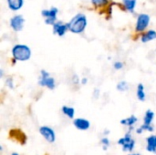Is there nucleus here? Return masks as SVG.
Segmentation results:
<instances>
[{"label": "nucleus", "instance_id": "21", "mask_svg": "<svg viewBox=\"0 0 156 155\" xmlns=\"http://www.w3.org/2000/svg\"><path fill=\"white\" fill-rule=\"evenodd\" d=\"M101 145H102V147H103V150H104V151H107V149L110 147L111 142H110L109 138L103 137V138L101 140Z\"/></svg>", "mask_w": 156, "mask_h": 155}, {"label": "nucleus", "instance_id": "17", "mask_svg": "<svg viewBox=\"0 0 156 155\" xmlns=\"http://www.w3.org/2000/svg\"><path fill=\"white\" fill-rule=\"evenodd\" d=\"M122 4L129 12L133 13L136 7L137 0H122Z\"/></svg>", "mask_w": 156, "mask_h": 155}, {"label": "nucleus", "instance_id": "24", "mask_svg": "<svg viewBox=\"0 0 156 155\" xmlns=\"http://www.w3.org/2000/svg\"><path fill=\"white\" fill-rule=\"evenodd\" d=\"M87 82H88V79H87V78H83V79H81V81H80V83L83 84V85H85Z\"/></svg>", "mask_w": 156, "mask_h": 155}, {"label": "nucleus", "instance_id": "9", "mask_svg": "<svg viewBox=\"0 0 156 155\" xmlns=\"http://www.w3.org/2000/svg\"><path fill=\"white\" fill-rule=\"evenodd\" d=\"M24 26H25V18L22 15H16L10 19V26L16 32L21 31Z\"/></svg>", "mask_w": 156, "mask_h": 155}, {"label": "nucleus", "instance_id": "26", "mask_svg": "<svg viewBox=\"0 0 156 155\" xmlns=\"http://www.w3.org/2000/svg\"><path fill=\"white\" fill-rule=\"evenodd\" d=\"M11 155H19V154H18L17 153H11Z\"/></svg>", "mask_w": 156, "mask_h": 155}, {"label": "nucleus", "instance_id": "16", "mask_svg": "<svg viewBox=\"0 0 156 155\" xmlns=\"http://www.w3.org/2000/svg\"><path fill=\"white\" fill-rule=\"evenodd\" d=\"M136 96L137 99L141 101H144L146 99V93H145V89L144 84L140 83L137 85V90H136Z\"/></svg>", "mask_w": 156, "mask_h": 155}, {"label": "nucleus", "instance_id": "19", "mask_svg": "<svg viewBox=\"0 0 156 155\" xmlns=\"http://www.w3.org/2000/svg\"><path fill=\"white\" fill-rule=\"evenodd\" d=\"M117 90L121 92H124V91H127L129 90V84L127 81L125 80H121L118 84H117Z\"/></svg>", "mask_w": 156, "mask_h": 155}, {"label": "nucleus", "instance_id": "6", "mask_svg": "<svg viewBox=\"0 0 156 155\" xmlns=\"http://www.w3.org/2000/svg\"><path fill=\"white\" fill-rule=\"evenodd\" d=\"M58 13V9L57 7H50L49 9H44L41 11V15L45 17V23L47 25H54L57 22V15Z\"/></svg>", "mask_w": 156, "mask_h": 155}, {"label": "nucleus", "instance_id": "14", "mask_svg": "<svg viewBox=\"0 0 156 155\" xmlns=\"http://www.w3.org/2000/svg\"><path fill=\"white\" fill-rule=\"evenodd\" d=\"M137 122H138L137 117L134 116V115H132V116H130V117H128V118L122 119V120L121 121V124H122V125H124V126H127V127H129L131 130H133L134 124H136Z\"/></svg>", "mask_w": 156, "mask_h": 155}, {"label": "nucleus", "instance_id": "18", "mask_svg": "<svg viewBox=\"0 0 156 155\" xmlns=\"http://www.w3.org/2000/svg\"><path fill=\"white\" fill-rule=\"evenodd\" d=\"M61 111L62 113L67 116L69 119H73L74 116H75V109L72 108V107H69V106H63L62 109H61Z\"/></svg>", "mask_w": 156, "mask_h": 155}, {"label": "nucleus", "instance_id": "10", "mask_svg": "<svg viewBox=\"0 0 156 155\" xmlns=\"http://www.w3.org/2000/svg\"><path fill=\"white\" fill-rule=\"evenodd\" d=\"M68 30H69L68 23L65 24L61 21H58L53 25V32H54V34L58 35V37H63L67 33Z\"/></svg>", "mask_w": 156, "mask_h": 155}, {"label": "nucleus", "instance_id": "1", "mask_svg": "<svg viewBox=\"0 0 156 155\" xmlns=\"http://www.w3.org/2000/svg\"><path fill=\"white\" fill-rule=\"evenodd\" d=\"M69 30L74 34H81L88 26V19L84 14H77L68 23Z\"/></svg>", "mask_w": 156, "mask_h": 155}, {"label": "nucleus", "instance_id": "23", "mask_svg": "<svg viewBox=\"0 0 156 155\" xmlns=\"http://www.w3.org/2000/svg\"><path fill=\"white\" fill-rule=\"evenodd\" d=\"M5 85H6L9 89H13V88H14L13 79H12V78H7L6 80H5Z\"/></svg>", "mask_w": 156, "mask_h": 155}, {"label": "nucleus", "instance_id": "25", "mask_svg": "<svg viewBox=\"0 0 156 155\" xmlns=\"http://www.w3.org/2000/svg\"><path fill=\"white\" fill-rule=\"evenodd\" d=\"M109 133H110V131H105V132H104V134H105V135H107V134H109Z\"/></svg>", "mask_w": 156, "mask_h": 155}, {"label": "nucleus", "instance_id": "3", "mask_svg": "<svg viewBox=\"0 0 156 155\" xmlns=\"http://www.w3.org/2000/svg\"><path fill=\"white\" fill-rule=\"evenodd\" d=\"M154 112L151 110H148L145 114H144V123L140 126V128H138L136 130V132L141 134L143 133L144 132L147 131V132H154V126L152 125L153 124V122H154Z\"/></svg>", "mask_w": 156, "mask_h": 155}, {"label": "nucleus", "instance_id": "12", "mask_svg": "<svg viewBox=\"0 0 156 155\" xmlns=\"http://www.w3.org/2000/svg\"><path fill=\"white\" fill-rule=\"evenodd\" d=\"M146 151L156 153V135H151L146 139Z\"/></svg>", "mask_w": 156, "mask_h": 155}, {"label": "nucleus", "instance_id": "20", "mask_svg": "<svg viewBox=\"0 0 156 155\" xmlns=\"http://www.w3.org/2000/svg\"><path fill=\"white\" fill-rule=\"evenodd\" d=\"M109 3V0H91V4L96 7L105 6Z\"/></svg>", "mask_w": 156, "mask_h": 155}, {"label": "nucleus", "instance_id": "13", "mask_svg": "<svg viewBox=\"0 0 156 155\" xmlns=\"http://www.w3.org/2000/svg\"><path fill=\"white\" fill-rule=\"evenodd\" d=\"M8 8L12 11H18L24 5V0H6Z\"/></svg>", "mask_w": 156, "mask_h": 155}, {"label": "nucleus", "instance_id": "4", "mask_svg": "<svg viewBox=\"0 0 156 155\" xmlns=\"http://www.w3.org/2000/svg\"><path fill=\"white\" fill-rule=\"evenodd\" d=\"M38 84L41 87H46L48 90H54L56 88V80L47 71L42 69L40 71V77L38 79Z\"/></svg>", "mask_w": 156, "mask_h": 155}, {"label": "nucleus", "instance_id": "15", "mask_svg": "<svg viewBox=\"0 0 156 155\" xmlns=\"http://www.w3.org/2000/svg\"><path fill=\"white\" fill-rule=\"evenodd\" d=\"M154 39H156V31L154 29L148 30L141 37V40L143 43H147V42H150V41L154 40Z\"/></svg>", "mask_w": 156, "mask_h": 155}, {"label": "nucleus", "instance_id": "22", "mask_svg": "<svg viewBox=\"0 0 156 155\" xmlns=\"http://www.w3.org/2000/svg\"><path fill=\"white\" fill-rule=\"evenodd\" d=\"M113 68H114V69H116V70H120V69H122L123 68V63L121 62V61H116V62H114V64H113Z\"/></svg>", "mask_w": 156, "mask_h": 155}, {"label": "nucleus", "instance_id": "8", "mask_svg": "<svg viewBox=\"0 0 156 155\" xmlns=\"http://www.w3.org/2000/svg\"><path fill=\"white\" fill-rule=\"evenodd\" d=\"M39 133L49 143H53L56 141V133L54 130L48 126H41L39 128Z\"/></svg>", "mask_w": 156, "mask_h": 155}, {"label": "nucleus", "instance_id": "5", "mask_svg": "<svg viewBox=\"0 0 156 155\" xmlns=\"http://www.w3.org/2000/svg\"><path fill=\"white\" fill-rule=\"evenodd\" d=\"M118 144L120 146H122L123 152L132 153L134 150V147H135V141L133 139L131 133L128 132L123 137H122V138L119 139Z\"/></svg>", "mask_w": 156, "mask_h": 155}, {"label": "nucleus", "instance_id": "7", "mask_svg": "<svg viewBox=\"0 0 156 155\" xmlns=\"http://www.w3.org/2000/svg\"><path fill=\"white\" fill-rule=\"evenodd\" d=\"M150 24V16L148 14H140L137 17L136 24H135V30L136 32H144L149 26Z\"/></svg>", "mask_w": 156, "mask_h": 155}, {"label": "nucleus", "instance_id": "2", "mask_svg": "<svg viewBox=\"0 0 156 155\" xmlns=\"http://www.w3.org/2000/svg\"><path fill=\"white\" fill-rule=\"evenodd\" d=\"M12 57L15 61H27L31 58V48L24 44H16L12 48Z\"/></svg>", "mask_w": 156, "mask_h": 155}, {"label": "nucleus", "instance_id": "11", "mask_svg": "<svg viewBox=\"0 0 156 155\" xmlns=\"http://www.w3.org/2000/svg\"><path fill=\"white\" fill-rule=\"evenodd\" d=\"M73 125L79 131H87L90 128V121L83 119V118H77L73 120Z\"/></svg>", "mask_w": 156, "mask_h": 155}, {"label": "nucleus", "instance_id": "27", "mask_svg": "<svg viewBox=\"0 0 156 155\" xmlns=\"http://www.w3.org/2000/svg\"><path fill=\"white\" fill-rule=\"evenodd\" d=\"M129 155H141L140 153H131V154Z\"/></svg>", "mask_w": 156, "mask_h": 155}]
</instances>
